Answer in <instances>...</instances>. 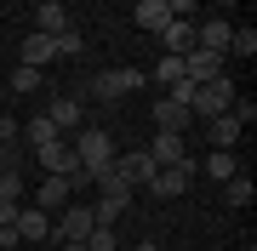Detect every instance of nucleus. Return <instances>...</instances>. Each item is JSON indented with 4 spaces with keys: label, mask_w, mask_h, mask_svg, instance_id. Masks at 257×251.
Returning <instances> with one entry per match:
<instances>
[{
    "label": "nucleus",
    "mask_w": 257,
    "mask_h": 251,
    "mask_svg": "<svg viewBox=\"0 0 257 251\" xmlns=\"http://www.w3.org/2000/svg\"><path fill=\"white\" fill-rule=\"evenodd\" d=\"M69 149H74V160L86 166V177H92V183L114 166V154H120V149H114V137H109V126H80V131L69 137Z\"/></svg>",
    "instance_id": "nucleus-1"
},
{
    "label": "nucleus",
    "mask_w": 257,
    "mask_h": 251,
    "mask_svg": "<svg viewBox=\"0 0 257 251\" xmlns=\"http://www.w3.org/2000/svg\"><path fill=\"white\" fill-rule=\"evenodd\" d=\"M35 160L46 166V177H63L69 188H92V177H86V166L74 160L69 137H52V143H40V149H35Z\"/></svg>",
    "instance_id": "nucleus-2"
},
{
    "label": "nucleus",
    "mask_w": 257,
    "mask_h": 251,
    "mask_svg": "<svg viewBox=\"0 0 257 251\" xmlns=\"http://www.w3.org/2000/svg\"><path fill=\"white\" fill-rule=\"evenodd\" d=\"M234 97H240V92H234V80H229V75H217V80L194 86V109H189V114H194V120H223V114L234 109Z\"/></svg>",
    "instance_id": "nucleus-3"
},
{
    "label": "nucleus",
    "mask_w": 257,
    "mask_h": 251,
    "mask_svg": "<svg viewBox=\"0 0 257 251\" xmlns=\"http://www.w3.org/2000/svg\"><path fill=\"white\" fill-rule=\"evenodd\" d=\"M143 86H149V69L120 63V69H109V75L92 80V92H97V97H132V92H143Z\"/></svg>",
    "instance_id": "nucleus-4"
},
{
    "label": "nucleus",
    "mask_w": 257,
    "mask_h": 251,
    "mask_svg": "<svg viewBox=\"0 0 257 251\" xmlns=\"http://www.w3.org/2000/svg\"><path fill=\"white\" fill-rule=\"evenodd\" d=\"M114 177L132 183V188H149V183H155V160H149L143 149H120L114 154Z\"/></svg>",
    "instance_id": "nucleus-5"
},
{
    "label": "nucleus",
    "mask_w": 257,
    "mask_h": 251,
    "mask_svg": "<svg viewBox=\"0 0 257 251\" xmlns=\"http://www.w3.org/2000/svg\"><path fill=\"white\" fill-rule=\"evenodd\" d=\"M189 183H194V160H183V166H166V171H155L149 194H155V200H177V194H189Z\"/></svg>",
    "instance_id": "nucleus-6"
},
{
    "label": "nucleus",
    "mask_w": 257,
    "mask_h": 251,
    "mask_svg": "<svg viewBox=\"0 0 257 251\" xmlns=\"http://www.w3.org/2000/svg\"><path fill=\"white\" fill-rule=\"evenodd\" d=\"M143 154L155 160V171H166V166H183V160H189V143L177 137V131H155V143H149Z\"/></svg>",
    "instance_id": "nucleus-7"
},
{
    "label": "nucleus",
    "mask_w": 257,
    "mask_h": 251,
    "mask_svg": "<svg viewBox=\"0 0 257 251\" xmlns=\"http://www.w3.org/2000/svg\"><path fill=\"white\" fill-rule=\"evenodd\" d=\"M46 120L57 126V137H63V131H80V126H86V103H80V97H63V92H57V97L46 103Z\"/></svg>",
    "instance_id": "nucleus-8"
},
{
    "label": "nucleus",
    "mask_w": 257,
    "mask_h": 251,
    "mask_svg": "<svg viewBox=\"0 0 257 251\" xmlns=\"http://www.w3.org/2000/svg\"><path fill=\"white\" fill-rule=\"evenodd\" d=\"M223 69H229V57H217V52H200V46H194V52L183 57V80H194V86H206V80H217Z\"/></svg>",
    "instance_id": "nucleus-9"
},
{
    "label": "nucleus",
    "mask_w": 257,
    "mask_h": 251,
    "mask_svg": "<svg viewBox=\"0 0 257 251\" xmlns=\"http://www.w3.org/2000/svg\"><path fill=\"white\" fill-rule=\"evenodd\" d=\"M18 63H23V69H40V75H46V63H57V40H52V35H23Z\"/></svg>",
    "instance_id": "nucleus-10"
},
{
    "label": "nucleus",
    "mask_w": 257,
    "mask_h": 251,
    "mask_svg": "<svg viewBox=\"0 0 257 251\" xmlns=\"http://www.w3.org/2000/svg\"><path fill=\"white\" fill-rule=\"evenodd\" d=\"M69 29H74V18H69V6H57V0H40V6H35V35H69Z\"/></svg>",
    "instance_id": "nucleus-11"
},
{
    "label": "nucleus",
    "mask_w": 257,
    "mask_h": 251,
    "mask_svg": "<svg viewBox=\"0 0 257 251\" xmlns=\"http://www.w3.org/2000/svg\"><path fill=\"white\" fill-rule=\"evenodd\" d=\"M92 228H97L92 205H63V223H57V245H63V240H86Z\"/></svg>",
    "instance_id": "nucleus-12"
},
{
    "label": "nucleus",
    "mask_w": 257,
    "mask_h": 251,
    "mask_svg": "<svg viewBox=\"0 0 257 251\" xmlns=\"http://www.w3.org/2000/svg\"><path fill=\"white\" fill-rule=\"evenodd\" d=\"M160 40H166V57H189L194 52V18H172L160 29Z\"/></svg>",
    "instance_id": "nucleus-13"
},
{
    "label": "nucleus",
    "mask_w": 257,
    "mask_h": 251,
    "mask_svg": "<svg viewBox=\"0 0 257 251\" xmlns=\"http://www.w3.org/2000/svg\"><path fill=\"white\" fill-rule=\"evenodd\" d=\"M206 137H211V149H229L234 154V143L246 137V126H240L234 114H223V120H206Z\"/></svg>",
    "instance_id": "nucleus-14"
},
{
    "label": "nucleus",
    "mask_w": 257,
    "mask_h": 251,
    "mask_svg": "<svg viewBox=\"0 0 257 251\" xmlns=\"http://www.w3.org/2000/svg\"><path fill=\"white\" fill-rule=\"evenodd\" d=\"M132 23L149 29V35H160V29L172 23V12H166V0H138V6H132Z\"/></svg>",
    "instance_id": "nucleus-15"
},
{
    "label": "nucleus",
    "mask_w": 257,
    "mask_h": 251,
    "mask_svg": "<svg viewBox=\"0 0 257 251\" xmlns=\"http://www.w3.org/2000/svg\"><path fill=\"white\" fill-rule=\"evenodd\" d=\"M63 205H69V183H63V177H46V183H40V194H35V211H63Z\"/></svg>",
    "instance_id": "nucleus-16"
},
{
    "label": "nucleus",
    "mask_w": 257,
    "mask_h": 251,
    "mask_svg": "<svg viewBox=\"0 0 257 251\" xmlns=\"http://www.w3.org/2000/svg\"><path fill=\"white\" fill-rule=\"evenodd\" d=\"M155 131H177V137H183L189 131V109H177L172 97H160L155 103Z\"/></svg>",
    "instance_id": "nucleus-17"
},
{
    "label": "nucleus",
    "mask_w": 257,
    "mask_h": 251,
    "mask_svg": "<svg viewBox=\"0 0 257 251\" xmlns=\"http://www.w3.org/2000/svg\"><path fill=\"white\" fill-rule=\"evenodd\" d=\"M46 234H52V217L35 211V205H23L18 211V240H46Z\"/></svg>",
    "instance_id": "nucleus-18"
},
{
    "label": "nucleus",
    "mask_w": 257,
    "mask_h": 251,
    "mask_svg": "<svg viewBox=\"0 0 257 251\" xmlns=\"http://www.w3.org/2000/svg\"><path fill=\"white\" fill-rule=\"evenodd\" d=\"M206 177H211V183H229V177H240V154L211 149V154H206Z\"/></svg>",
    "instance_id": "nucleus-19"
},
{
    "label": "nucleus",
    "mask_w": 257,
    "mask_h": 251,
    "mask_svg": "<svg viewBox=\"0 0 257 251\" xmlns=\"http://www.w3.org/2000/svg\"><path fill=\"white\" fill-rule=\"evenodd\" d=\"M251 52H257V29H251V23H234L229 52H223V57H251Z\"/></svg>",
    "instance_id": "nucleus-20"
},
{
    "label": "nucleus",
    "mask_w": 257,
    "mask_h": 251,
    "mask_svg": "<svg viewBox=\"0 0 257 251\" xmlns=\"http://www.w3.org/2000/svg\"><path fill=\"white\" fill-rule=\"evenodd\" d=\"M223 205H234V211H240V205H251V177H246V171L223 183Z\"/></svg>",
    "instance_id": "nucleus-21"
},
{
    "label": "nucleus",
    "mask_w": 257,
    "mask_h": 251,
    "mask_svg": "<svg viewBox=\"0 0 257 251\" xmlns=\"http://www.w3.org/2000/svg\"><path fill=\"white\" fill-rule=\"evenodd\" d=\"M177 80H183V57H155V86H166V92H172Z\"/></svg>",
    "instance_id": "nucleus-22"
},
{
    "label": "nucleus",
    "mask_w": 257,
    "mask_h": 251,
    "mask_svg": "<svg viewBox=\"0 0 257 251\" xmlns=\"http://www.w3.org/2000/svg\"><path fill=\"white\" fill-rule=\"evenodd\" d=\"M40 86H46V75H40V69H12V92H40Z\"/></svg>",
    "instance_id": "nucleus-23"
},
{
    "label": "nucleus",
    "mask_w": 257,
    "mask_h": 251,
    "mask_svg": "<svg viewBox=\"0 0 257 251\" xmlns=\"http://www.w3.org/2000/svg\"><path fill=\"white\" fill-rule=\"evenodd\" d=\"M23 137H29V143H35V149H40V143H52V137H57V126L46 120V114H35V120L23 126Z\"/></svg>",
    "instance_id": "nucleus-24"
},
{
    "label": "nucleus",
    "mask_w": 257,
    "mask_h": 251,
    "mask_svg": "<svg viewBox=\"0 0 257 251\" xmlns=\"http://www.w3.org/2000/svg\"><path fill=\"white\" fill-rule=\"evenodd\" d=\"M80 245H86V251H120V240H114V228H92V234H86Z\"/></svg>",
    "instance_id": "nucleus-25"
},
{
    "label": "nucleus",
    "mask_w": 257,
    "mask_h": 251,
    "mask_svg": "<svg viewBox=\"0 0 257 251\" xmlns=\"http://www.w3.org/2000/svg\"><path fill=\"white\" fill-rule=\"evenodd\" d=\"M0 200H18L23 205V171H0Z\"/></svg>",
    "instance_id": "nucleus-26"
},
{
    "label": "nucleus",
    "mask_w": 257,
    "mask_h": 251,
    "mask_svg": "<svg viewBox=\"0 0 257 251\" xmlns=\"http://www.w3.org/2000/svg\"><path fill=\"white\" fill-rule=\"evenodd\" d=\"M80 46H86V40H80V29H69V35H57V57H80Z\"/></svg>",
    "instance_id": "nucleus-27"
},
{
    "label": "nucleus",
    "mask_w": 257,
    "mask_h": 251,
    "mask_svg": "<svg viewBox=\"0 0 257 251\" xmlns=\"http://www.w3.org/2000/svg\"><path fill=\"white\" fill-rule=\"evenodd\" d=\"M172 103H177V109H194V80H177L172 86ZM189 120H194V114H189Z\"/></svg>",
    "instance_id": "nucleus-28"
},
{
    "label": "nucleus",
    "mask_w": 257,
    "mask_h": 251,
    "mask_svg": "<svg viewBox=\"0 0 257 251\" xmlns=\"http://www.w3.org/2000/svg\"><path fill=\"white\" fill-rule=\"evenodd\" d=\"M229 114H234L240 126H251V120H257V103H251V97H234V109H229Z\"/></svg>",
    "instance_id": "nucleus-29"
},
{
    "label": "nucleus",
    "mask_w": 257,
    "mask_h": 251,
    "mask_svg": "<svg viewBox=\"0 0 257 251\" xmlns=\"http://www.w3.org/2000/svg\"><path fill=\"white\" fill-rule=\"evenodd\" d=\"M18 131H23V126L12 120V114H0V149H12V143H18Z\"/></svg>",
    "instance_id": "nucleus-30"
},
{
    "label": "nucleus",
    "mask_w": 257,
    "mask_h": 251,
    "mask_svg": "<svg viewBox=\"0 0 257 251\" xmlns=\"http://www.w3.org/2000/svg\"><path fill=\"white\" fill-rule=\"evenodd\" d=\"M18 211H23L18 200H0V228H18Z\"/></svg>",
    "instance_id": "nucleus-31"
},
{
    "label": "nucleus",
    "mask_w": 257,
    "mask_h": 251,
    "mask_svg": "<svg viewBox=\"0 0 257 251\" xmlns=\"http://www.w3.org/2000/svg\"><path fill=\"white\" fill-rule=\"evenodd\" d=\"M0 251H18V228H0Z\"/></svg>",
    "instance_id": "nucleus-32"
},
{
    "label": "nucleus",
    "mask_w": 257,
    "mask_h": 251,
    "mask_svg": "<svg viewBox=\"0 0 257 251\" xmlns=\"http://www.w3.org/2000/svg\"><path fill=\"white\" fill-rule=\"evenodd\" d=\"M132 251H160V245H155V240H138V245H132Z\"/></svg>",
    "instance_id": "nucleus-33"
},
{
    "label": "nucleus",
    "mask_w": 257,
    "mask_h": 251,
    "mask_svg": "<svg viewBox=\"0 0 257 251\" xmlns=\"http://www.w3.org/2000/svg\"><path fill=\"white\" fill-rule=\"evenodd\" d=\"M63 251H86V245H80V240H63Z\"/></svg>",
    "instance_id": "nucleus-34"
}]
</instances>
